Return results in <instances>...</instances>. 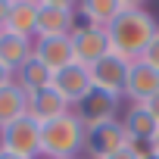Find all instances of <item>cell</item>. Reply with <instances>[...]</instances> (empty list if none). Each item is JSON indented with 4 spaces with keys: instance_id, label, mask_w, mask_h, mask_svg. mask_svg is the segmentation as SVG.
<instances>
[{
    "instance_id": "obj_1",
    "label": "cell",
    "mask_w": 159,
    "mask_h": 159,
    "mask_svg": "<svg viewBox=\"0 0 159 159\" xmlns=\"http://www.w3.org/2000/svg\"><path fill=\"white\" fill-rule=\"evenodd\" d=\"M156 34H159V22H156V16H153L147 7H140V3H128L125 13L106 28V38H109L112 53L122 56V59H128V62L140 59L143 50L150 47V41H153Z\"/></svg>"
},
{
    "instance_id": "obj_2",
    "label": "cell",
    "mask_w": 159,
    "mask_h": 159,
    "mask_svg": "<svg viewBox=\"0 0 159 159\" xmlns=\"http://www.w3.org/2000/svg\"><path fill=\"white\" fill-rule=\"evenodd\" d=\"M84 150V122L78 112H66L47 125H41V156L44 159H78Z\"/></svg>"
},
{
    "instance_id": "obj_3",
    "label": "cell",
    "mask_w": 159,
    "mask_h": 159,
    "mask_svg": "<svg viewBox=\"0 0 159 159\" xmlns=\"http://www.w3.org/2000/svg\"><path fill=\"white\" fill-rule=\"evenodd\" d=\"M78 7L69 0H38V34L34 38H69L78 25Z\"/></svg>"
},
{
    "instance_id": "obj_4",
    "label": "cell",
    "mask_w": 159,
    "mask_h": 159,
    "mask_svg": "<svg viewBox=\"0 0 159 159\" xmlns=\"http://www.w3.org/2000/svg\"><path fill=\"white\" fill-rule=\"evenodd\" d=\"M122 147H128L122 119H109V122H97V125H84V153L91 159H109L112 153H119Z\"/></svg>"
},
{
    "instance_id": "obj_5",
    "label": "cell",
    "mask_w": 159,
    "mask_h": 159,
    "mask_svg": "<svg viewBox=\"0 0 159 159\" xmlns=\"http://www.w3.org/2000/svg\"><path fill=\"white\" fill-rule=\"evenodd\" d=\"M0 150L25 156V159H38L41 156V125L31 116L16 119L13 125H7L0 131Z\"/></svg>"
},
{
    "instance_id": "obj_6",
    "label": "cell",
    "mask_w": 159,
    "mask_h": 159,
    "mask_svg": "<svg viewBox=\"0 0 159 159\" xmlns=\"http://www.w3.org/2000/svg\"><path fill=\"white\" fill-rule=\"evenodd\" d=\"M69 38H72V47H75V62H81L84 69L97 66L103 56L112 53L109 38H106V28H97V25H91V22H81V19H78V25H75V31H72Z\"/></svg>"
},
{
    "instance_id": "obj_7",
    "label": "cell",
    "mask_w": 159,
    "mask_h": 159,
    "mask_svg": "<svg viewBox=\"0 0 159 159\" xmlns=\"http://www.w3.org/2000/svg\"><path fill=\"white\" fill-rule=\"evenodd\" d=\"M53 88L66 97V103H69L72 109H78V106H81V100L94 91L91 69H84L81 62H72V66L59 69V72L53 75Z\"/></svg>"
},
{
    "instance_id": "obj_8",
    "label": "cell",
    "mask_w": 159,
    "mask_h": 159,
    "mask_svg": "<svg viewBox=\"0 0 159 159\" xmlns=\"http://www.w3.org/2000/svg\"><path fill=\"white\" fill-rule=\"evenodd\" d=\"M128 69H131L128 59L109 53V56H103L97 66H91V81H94L97 91H106V94L122 97V94H125V81H128Z\"/></svg>"
},
{
    "instance_id": "obj_9",
    "label": "cell",
    "mask_w": 159,
    "mask_h": 159,
    "mask_svg": "<svg viewBox=\"0 0 159 159\" xmlns=\"http://www.w3.org/2000/svg\"><path fill=\"white\" fill-rule=\"evenodd\" d=\"M156 94H159V69L147 66L143 59H134L131 69H128V81H125V94L122 97H128L131 103H140L143 106Z\"/></svg>"
},
{
    "instance_id": "obj_10",
    "label": "cell",
    "mask_w": 159,
    "mask_h": 159,
    "mask_svg": "<svg viewBox=\"0 0 159 159\" xmlns=\"http://www.w3.org/2000/svg\"><path fill=\"white\" fill-rule=\"evenodd\" d=\"M66 112H72V106L66 103V97H62L53 84H50V88H44V91L28 94L25 116H31L38 125H47V122H53V119H59V116H66Z\"/></svg>"
},
{
    "instance_id": "obj_11",
    "label": "cell",
    "mask_w": 159,
    "mask_h": 159,
    "mask_svg": "<svg viewBox=\"0 0 159 159\" xmlns=\"http://www.w3.org/2000/svg\"><path fill=\"white\" fill-rule=\"evenodd\" d=\"M122 128H125V137H128V143H131V147L147 150V147H150V140H153V134H156V128H159V122L147 112V106L131 103V106H128V112L122 116Z\"/></svg>"
},
{
    "instance_id": "obj_12",
    "label": "cell",
    "mask_w": 159,
    "mask_h": 159,
    "mask_svg": "<svg viewBox=\"0 0 159 159\" xmlns=\"http://www.w3.org/2000/svg\"><path fill=\"white\" fill-rule=\"evenodd\" d=\"M34 59L44 62L53 75L66 66L75 62V47L72 38H34Z\"/></svg>"
},
{
    "instance_id": "obj_13",
    "label": "cell",
    "mask_w": 159,
    "mask_h": 159,
    "mask_svg": "<svg viewBox=\"0 0 159 159\" xmlns=\"http://www.w3.org/2000/svg\"><path fill=\"white\" fill-rule=\"evenodd\" d=\"M119 103H122V97H116V94H106V91H91L84 100H81V106H78L75 112H78V119H81L84 125H97V122H109V119H119Z\"/></svg>"
},
{
    "instance_id": "obj_14",
    "label": "cell",
    "mask_w": 159,
    "mask_h": 159,
    "mask_svg": "<svg viewBox=\"0 0 159 159\" xmlns=\"http://www.w3.org/2000/svg\"><path fill=\"white\" fill-rule=\"evenodd\" d=\"M3 31H13L19 38L34 41V34H38V0H10Z\"/></svg>"
},
{
    "instance_id": "obj_15",
    "label": "cell",
    "mask_w": 159,
    "mask_h": 159,
    "mask_svg": "<svg viewBox=\"0 0 159 159\" xmlns=\"http://www.w3.org/2000/svg\"><path fill=\"white\" fill-rule=\"evenodd\" d=\"M34 56V41L19 38L13 31H0V66H7L13 75Z\"/></svg>"
},
{
    "instance_id": "obj_16",
    "label": "cell",
    "mask_w": 159,
    "mask_h": 159,
    "mask_svg": "<svg viewBox=\"0 0 159 159\" xmlns=\"http://www.w3.org/2000/svg\"><path fill=\"white\" fill-rule=\"evenodd\" d=\"M128 7V0H84L81 7H78V16L81 22H91L97 28H109Z\"/></svg>"
},
{
    "instance_id": "obj_17",
    "label": "cell",
    "mask_w": 159,
    "mask_h": 159,
    "mask_svg": "<svg viewBox=\"0 0 159 159\" xmlns=\"http://www.w3.org/2000/svg\"><path fill=\"white\" fill-rule=\"evenodd\" d=\"M25 106H28V94L13 81L7 88H0V131L7 125H13L16 119L25 116Z\"/></svg>"
},
{
    "instance_id": "obj_18",
    "label": "cell",
    "mask_w": 159,
    "mask_h": 159,
    "mask_svg": "<svg viewBox=\"0 0 159 159\" xmlns=\"http://www.w3.org/2000/svg\"><path fill=\"white\" fill-rule=\"evenodd\" d=\"M16 84L25 91V94H34V91H44V88H50L53 84V72L44 66V62H38L34 56L16 72Z\"/></svg>"
},
{
    "instance_id": "obj_19",
    "label": "cell",
    "mask_w": 159,
    "mask_h": 159,
    "mask_svg": "<svg viewBox=\"0 0 159 159\" xmlns=\"http://www.w3.org/2000/svg\"><path fill=\"white\" fill-rule=\"evenodd\" d=\"M140 59H143L147 66H153V69H159V34H156V38L150 41V47L143 50V56H140Z\"/></svg>"
},
{
    "instance_id": "obj_20",
    "label": "cell",
    "mask_w": 159,
    "mask_h": 159,
    "mask_svg": "<svg viewBox=\"0 0 159 159\" xmlns=\"http://www.w3.org/2000/svg\"><path fill=\"white\" fill-rule=\"evenodd\" d=\"M140 153H143V150H137V147H131V143H128V147H122L119 153H112L109 159H140Z\"/></svg>"
},
{
    "instance_id": "obj_21",
    "label": "cell",
    "mask_w": 159,
    "mask_h": 159,
    "mask_svg": "<svg viewBox=\"0 0 159 159\" xmlns=\"http://www.w3.org/2000/svg\"><path fill=\"white\" fill-rule=\"evenodd\" d=\"M143 106H147V112H150V116H153V119L159 122V94H156V97H150V100H147Z\"/></svg>"
},
{
    "instance_id": "obj_22",
    "label": "cell",
    "mask_w": 159,
    "mask_h": 159,
    "mask_svg": "<svg viewBox=\"0 0 159 159\" xmlns=\"http://www.w3.org/2000/svg\"><path fill=\"white\" fill-rule=\"evenodd\" d=\"M16 81V75L7 69V66H0V88H7V84H13Z\"/></svg>"
},
{
    "instance_id": "obj_23",
    "label": "cell",
    "mask_w": 159,
    "mask_h": 159,
    "mask_svg": "<svg viewBox=\"0 0 159 159\" xmlns=\"http://www.w3.org/2000/svg\"><path fill=\"white\" fill-rule=\"evenodd\" d=\"M7 10H10V0H0V31L7 25Z\"/></svg>"
},
{
    "instance_id": "obj_24",
    "label": "cell",
    "mask_w": 159,
    "mask_h": 159,
    "mask_svg": "<svg viewBox=\"0 0 159 159\" xmlns=\"http://www.w3.org/2000/svg\"><path fill=\"white\" fill-rule=\"evenodd\" d=\"M147 150L159 156V128H156V134H153V140H150V147H147Z\"/></svg>"
},
{
    "instance_id": "obj_25",
    "label": "cell",
    "mask_w": 159,
    "mask_h": 159,
    "mask_svg": "<svg viewBox=\"0 0 159 159\" xmlns=\"http://www.w3.org/2000/svg\"><path fill=\"white\" fill-rule=\"evenodd\" d=\"M0 159H25V156H16V153H7V150H0Z\"/></svg>"
},
{
    "instance_id": "obj_26",
    "label": "cell",
    "mask_w": 159,
    "mask_h": 159,
    "mask_svg": "<svg viewBox=\"0 0 159 159\" xmlns=\"http://www.w3.org/2000/svg\"><path fill=\"white\" fill-rule=\"evenodd\" d=\"M140 159H159V156H156V153H150V150H143V153H140Z\"/></svg>"
}]
</instances>
